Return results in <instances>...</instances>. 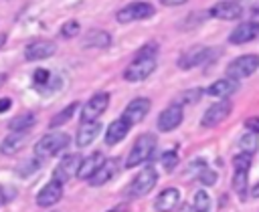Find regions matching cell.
<instances>
[{
  "label": "cell",
  "instance_id": "obj_10",
  "mask_svg": "<svg viewBox=\"0 0 259 212\" xmlns=\"http://www.w3.org/2000/svg\"><path fill=\"white\" fill-rule=\"evenodd\" d=\"M150 105H152L150 99L138 97V99L130 101V105L123 109L121 119H123L125 123H130V125H136V123H140L142 119H146V115L150 113Z\"/></svg>",
  "mask_w": 259,
  "mask_h": 212
},
{
  "label": "cell",
  "instance_id": "obj_2",
  "mask_svg": "<svg viewBox=\"0 0 259 212\" xmlns=\"http://www.w3.org/2000/svg\"><path fill=\"white\" fill-rule=\"evenodd\" d=\"M69 145V135L63 131H53L42 135L36 143H34V155L36 157H51L57 155L59 151H63Z\"/></svg>",
  "mask_w": 259,
  "mask_h": 212
},
{
  "label": "cell",
  "instance_id": "obj_33",
  "mask_svg": "<svg viewBox=\"0 0 259 212\" xmlns=\"http://www.w3.org/2000/svg\"><path fill=\"white\" fill-rule=\"evenodd\" d=\"M178 162V155H176V151H166L164 155H162V164H164V168L170 172L172 168H174V164Z\"/></svg>",
  "mask_w": 259,
  "mask_h": 212
},
{
  "label": "cell",
  "instance_id": "obj_6",
  "mask_svg": "<svg viewBox=\"0 0 259 212\" xmlns=\"http://www.w3.org/2000/svg\"><path fill=\"white\" fill-rule=\"evenodd\" d=\"M257 69H259V55H243V57H237L229 63L227 77L239 81V79L251 77Z\"/></svg>",
  "mask_w": 259,
  "mask_h": 212
},
{
  "label": "cell",
  "instance_id": "obj_25",
  "mask_svg": "<svg viewBox=\"0 0 259 212\" xmlns=\"http://www.w3.org/2000/svg\"><path fill=\"white\" fill-rule=\"evenodd\" d=\"M109 42H111V36L105 30H89L83 38V44L89 48H105L109 46Z\"/></svg>",
  "mask_w": 259,
  "mask_h": 212
},
{
  "label": "cell",
  "instance_id": "obj_21",
  "mask_svg": "<svg viewBox=\"0 0 259 212\" xmlns=\"http://www.w3.org/2000/svg\"><path fill=\"white\" fill-rule=\"evenodd\" d=\"M26 133L28 131H12L6 135V139L0 143V151L4 155H14L26 145Z\"/></svg>",
  "mask_w": 259,
  "mask_h": 212
},
{
  "label": "cell",
  "instance_id": "obj_18",
  "mask_svg": "<svg viewBox=\"0 0 259 212\" xmlns=\"http://www.w3.org/2000/svg\"><path fill=\"white\" fill-rule=\"evenodd\" d=\"M178 204H180V192L176 188H166L158 194V198L154 202V208L158 212H174Z\"/></svg>",
  "mask_w": 259,
  "mask_h": 212
},
{
  "label": "cell",
  "instance_id": "obj_31",
  "mask_svg": "<svg viewBox=\"0 0 259 212\" xmlns=\"http://www.w3.org/2000/svg\"><path fill=\"white\" fill-rule=\"evenodd\" d=\"M79 30H81L79 22H77V20H69V22H65V24H63L61 34H63L65 38H73V36H77V34H79Z\"/></svg>",
  "mask_w": 259,
  "mask_h": 212
},
{
  "label": "cell",
  "instance_id": "obj_34",
  "mask_svg": "<svg viewBox=\"0 0 259 212\" xmlns=\"http://www.w3.org/2000/svg\"><path fill=\"white\" fill-rule=\"evenodd\" d=\"M200 182H202V184H214V182H217V174H214V172H208V170H202Z\"/></svg>",
  "mask_w": 259,
  "mask_h": 212
},
{
  "label": "cell",
  "instance_id": "obj_7",
  "mask_svg": "<svg viewBox=\"0 0 259 212\" xmlns=\"http://www.w3.org/2000/svg\"><path fill=\"white\" fill-rule=\"evenodd\" d=\"M154 12H156L154 6L148 4V2H132V4L119 8L117 14H115V18H117V22L127 24V22H134V20L150 18V16H154Z\"/></svg>",
  "mask_w": 259,
  "mask_h": 212
},
{
  "label": "cell",
  "instance_id": "obj_26",
  "mask_svg": "<svg viewBox=\"0 0 259 212\" xmlns=\"http://www.w3.org/2000/svg\"><path fill=\"white\" fill-rule=\"evenodd\" d=\"M32 125H34V115H32L30 111L16 115V117L8 123L10 131H28V129H32Z\"/></svg>",
  "mask_w": 259,
  "mask_h": 212
},
{
  "label": "cell",
  "instance_id": "obj_40",
  "mask_svg": "<svg viewBox=\"0 0 259 212\" xmlns=\"http://www.w3.org/2000/svg\"><path fill=\"white\" fill-rule=\"evenodd\" d=\"M4 81H6V75H2V73H0V85H2Z\"/></svg>",
  "mask_w": 259,
  "mask_h": 212
},
{
  "label": "cell",
  "instance_id": "obj_12",
  "mask_svg": "<svg viewBox=\"0 0 259 212\" xmlns=\"http://www.w3.org/2000/svg\"><path fill=\"white\" fill-rule=\"evenodd\" d=\"M208 12L219 20H237L243 16V6L237 0H221Z\"/></svg>",
  "mask_w": 259,
  "mask_h": 212
},
{
  "label": "cell",
  "instance_id": "obj_27",
  "mask_svg": "<svg viewBox=\"0 0 259 212\" xmlns=\"http://www.w3.org/2000/svg\"><path fill=\"white\" fill-rule=\"evenodd\" d=\"M239 147L243 149V153H249V155L257 153V149H259V137H257V133L255 131H249V133L241 135L239 137Z\"/></svg>",
  "mask_w": 259,
  "mask_h": 212
},
{
  "label": "cell",
  "instance_id": "obj_20",
  "mask_svg": "<svg viewBox=\"0 0 259 212\" xmlns=\"http://www.w3.org/2000/svg\"><path fill=\"white\" fill-rule=\"evenodd\" d=\"M99 131H101V123H99V121H83L81 127L77 129V139H75V143H77L79 147H87V145L99 135Z\"/></svg>",
  "mask_w": 259,
  "mask_h": 212
},
{
  "label": "cell",
  "instance_id": "obj_9",
  "mask_svg": "<svg viewBox=\"0 0 259 212\" xmlns=\"http://www.w3.org/2000/svg\"><path fill=\"white\" fill-rule=\"evenodd\" d=\"M81 160H83V157H81L79 153H67V155L57 164V168H55V172H53V180H57V182H61V184H65L67 180H71V178L77 174Z\"/></svg>",
  "mask_w": 259,
  "mask_h": 212
},
{
  "label": "cell",
  "instance_id": "obj_15",
  "mask_svg": "<svg viewBox=\"0 0 259 212\" xmlns=\"http://www.w3.org/2000/svg\"><path fill=\"white\" fill-rule=\"evenodd\" d=\"M257 36H259V22L249 20V22H243V24L233 28V32L229 34V42L231 44H243V42L255 40Z\"/></svg>",
  "mask_w": 259,
  "mask_h": 212
},
{
  "label": "cell",
  "instance_id": "obj_17",
  "mask_svg": "<svg viewBox=\"0 0 259 212\" xmlns=\"http://www.w3.org/2000/svg\"><path fill=\"white\" fill-rule=\"evenodd\" d=\"M115 172H117V160H103V164L93 172V176L87 180L93 188H97V186H103V184H107L113 176H115Z\"/></svg>",
  "mask_w": 259,
  "mask_h": 212
},
{
  "label": "cell",
  "instance_id": "obj_23",
  "mask_svg": "<svg viewBox=\"0 0 259 212\" xmlns=\"http://www.w3.org/2000/svg\"><path fill=\"white\" fill-rule=\"evenodd\" d=\"M130 123H125L121 117L119 119H115L113 123H109V127H107V131H105V143L107 145H113V143H119L125 135H127V131H130Z\"/></svg>",
  "mask_w": 259,
  "mask_h": 212
},
{
  "label": "cell",
  "instance_id": "obj_32",
  "mask_svg": "<svg viewBox=\"0 0 259 212\" xmlns=\"http://www.w3.org/2000/svg\"><path fill=\"white\" fill-rule=\"evenodd\" d=\"M51 79H53V75H51L47 69H36V71H34V77H32V81H34L36 87H45V85H49Z\"/></svg>",
  "mask_w": 259,
  "mask_h": 212
},
{
  "label": "cell",
  "instance_id": "obj_11",
  "mask_svg": "<svg viewBox=\"0 0 259 212\" xmlns=\"http://www.w3.org/2000/svg\"><path fill=\"white\" fill-rule=\"evenodd\" d=\"M231 111H233V105H231V101H227V99H223V101H219V103H214V105H210L206 111H204V115H202V127H212V125H219V123H223L229 115H231Z\"/></svg>",
  "mask_w": 259,
  "mask_h": 212
},
{
  "label": "cell",
  "instance_id": "obj_37",
  "mask_svg": "<svg viewBox=\"0 0 259 212\" xmlns=\"http://www.w3.org/2000/svg\"><path fill=\"white\" fill-rule=\"evenodd\" d=\"M164 6H180V4H184V2H188V0H160Z\"/></svg>",
  "mask_w": 259,
  "mask_h": 212
},
{
  "label": "cell",
  "instance_id": "obj_29",
  "mask_svg": "<svg viewBox=\"0 0 259 212\" xmlns=\"http://www.w3.org/2000/svg\"><path fill=\"white\" fill-rule=\"evenodd\" d=\"M192 210L196 212H210V196L204 190H198L192 198Z\"/></svg>",
  "mask_w": 259,
  "mask_h": 212
},
{
  "label": "cell",
  "instance_id": "obj_1",
  "mask_svg": "<svg viewBox=\"0 0 259 212\" xmlns=\"http://www.w3.org/2000/svg\"><path fill=\"white\" fill-rule=\"evenodd\" d=\"M154 71H156V57H152V55H136V59L125 67L123 79L130 81V83H138V81L148 79Z\"/></svg>",
  "mask_w": 259,
  "mask_h": 212
},
{
  "label": "cell",
  "instance_id": "obj_4",
  "mask_svg": "<svg viewBox=\"0 0 259 212\" xmlns=\"http://www.w3.org/2000/svg\"><path fill=\"white\" fill-rule=\"evenodd\" d=\"M233 168H235V174H233V190L237 192L239 198H245V192H247V180H249V168H251V155L249 153H239L233 157Z\"/></svg>",
  "mask_w": 259,
  "mask_h": 212
},
{
  "label": "cell",
  "instance_id": "obj_8",
  "mask_svg": "<svg viewBox=\"0 0 259 212\" xmlns=\"http://www.w3.org/2000/svg\"><path fill=\"white\" fill-rule=\"evenodd\" d=\"M109 105V93L101 91V93H95L81 109V121H97V117H101L105 113Z\"/></svg>",
  "mask_w": 259,
  "mask_h": 212
},
{
  "label": "cell",
  "instance_id": "obj_41",
  "mask_svg": "<svg viewBox=\"0 0 259 212\" xmlns=\"http://www.w3.org/2000/svg\"><path fill=\"white\" fill-rule=\"evenodd\" d=\"M192 212H196V210H192Z\"/></svg>",
  "mask_w": 259,
  "mask_h": 212
},
{
  "label": "cell",
  "instance_id": "obj_36",
  "mask_svg": "<svg viewBox=\"0 0 259 212\" xmlns=\"http://www.w3.org/2000/svg\"><path fill=\"white\" fill-rule=\"evenodd\" d=\"M10 105H12V101H10V97H0V113H4V111H8V109H10Z\"/></svg>",
  "mask_w": 259,
  "mask_h": 212
},
{
  "label": "cell",
  "instance_id": "obj_19",
  "mask_svg": "<svg viewBox=\"0 0 259 212\" xmlns=\"http://www.w3.org/2000/svg\"><path fill=\"white\" fill-rule=\"evenodd\" d=\"M237 89H239V81H235V79H231V77H225V79L214 81V83L206 89V93H208L210 97H217V99H227V97H231L233 93H237Z\"/></svg>",
  "mask_w": 259,
  "mask_h": 212
},
{
  "label": "cell",
  "instance_id": "obj_28",
  "mask_svg": "<svg viewBox=\"0 0 259 212\" xmlns=\"http://www.w3.org/2000/svg\"><path fill=\"white\" fill-rule=\"evenodd\" d=\"M77 107H79L77 103H71V105H67V107H65L63 111H59V113H57V115H55V117L51 119V123H49V125H51V127L55 129V127H59V125L67 123V121H69V119L73 117V113H75V109H77Z\"/></svg>",
  "mask_w": 259,
  "mask_h": 212
},
{
  "label": "cell",
  "instance_id": "obj_13",
  "mask_svg": "<svg viewBox=\"0 0 259 212\" xmlns=\"http://www.w3.org/2000/svg\"><path fill=\"white\" fill-rule=\"evenodd\" d=\"M57 52V44L53 40H32L24 48L26 61H42Z\"/></svg>",
  "mask_w": 259,
  "mask_h": 212
},
{
  "label": "cell",
  "instance_id": "obj_22",
  "mask_svg": "<svg viewBox=\"0 0 259 212\" xmlns=\"http://www.w3.org/2000/svg\"><path fill=\"white\" fill-rule=\"evenodd\" d=\"M103 160H105V157H103V153H99V151H95V153H91V155L83 157L75 176H77V178H81V180H89V178L93 176V172L103 164Z\"/></svg>",
  "mask_w": 259,
  "mask_h": 212
},
{
  "label": "cell",
  "instance_id": "obj_5",
  "mask_svg": "<svg viewBox=\"0 0 259 212\" xmlns=\"http://www.w3.org/2000/svg\"><path fill=\"white\" fill-rule=\"evenodd\" d=\"M156 182H158V172H156L152 166H148V168H144L142 172H138V176L130 182V186H127V196H132V198H142V196H146L148 192H152V188L156 186Z\"/></svg>",
  "mask_w": 259,
  "mask_h": 212
},
{
  "label": "cell",
  "instance_id": "obj_16",
  "mask_svg": "<svg viewBox=\"0 0 259 212\" xmlns=\"http://www.w3.org/2000/svg\"><path fill=\"white\" fill-rule=\"evenodd\" d=\"M182 119H184L182 107L180 105H170L158 115V129L160 131H172L182 123Z\"/></svg>",
  "mask_w": 259,
  "mask_h": 212
},
{
  "label": "cell",
  "instance_id": "obj_39",
  "mask_svg": "<svg viewBox=\"0 0 259 212\" xmlns=\"http://www.w3.org/2000/svg\"><path fill=\"white\" fill-rule=\"evenodd\" d=\"M4 40H6V34H4V32H0V48H2V44H4Z\"/></svg>",
  "mask_w": 259,
  "mask_h": 212
},
{
  "label": "cell",
  "instance_id": "obj_30",
  "mask_svg": "<svg viewBox=\"0 0 259 212\" xmlns=\"http://www.w3.org/2000/svg\"><path fill=\"white\" fill-rule=\"evenodd\" d=\"M200 95H202L200 89H188V91H184V93L178 97V105L182 107V105H188V103H196V101L200 99Z\"/></svg>",
  "mask_w": 259,
  "mask_h": 212
},
{
  "label": "cell",
  "instance_id": "obj_24",
  "mask_svg": "<svg viewBox=\"0 0 259 212\" xmlns=\"http://www.w3.org/2000/svg\"><path fill=\"white\" fill-rule=\"evenodd\" d=\"M206 55H208V48H204V46L190 48L188 52L182 55V59L178 61V65H180V69H192V67L200 65L202 61H206Z\"/></svg>",
  "mask_w": 259,
  "mask_h": 212
},
{
  "label": "cell",
  "instance_id": "obj_35",
  "mask_svg": "<svg viewBox=\"0 0 259 212\" xmlns=\"http://www.w3.org/2000/svg\"><path fill=\"white\" fill-rule=\"evenodd\" d=\"M247 129L249 131H259V117H251V119H247Z\"/></svg>",
  "mask_w": 259,
  "mask_h": 212
},
{
  "label": "cell",
  "instance_id": "obj_14",
  "mask_svg": "<svg viewBox=\"0 0 259 212\" xmlns=\"http://www.w3.org/2000/svg\"><path fill=\"white\" fill-rule=\"evenodd\" d=\"M63 198V184L57 180H51L49 184H45L40 188V192L36 194V204L40 208H49L53 204H57Z\"/></svg>",
  "mask_w": 259,
  "mask_h": 212
},
{
  "label": "cell",
  "instance_id": "obj_3",
  "mask_svg": "<svg viewBox=\"0 0 259 212\" xmlns=\"http://www.w3.org/2000/svg\"><path fill=\"white\" fill-rule=\"evenodd\" d=\"M154 147H156V137H154L152 133H142V135L136 139V143H134V147L130 149V153H127L125 168H136V166L144 164V162L152 155Z\"/></svg>",
  "mask_w": 259,
  "mask_h": 212
},
{
  "label": "cell",
  "instance_id": "obj_38",
  "mask_svg": "<svg viewBox=\"0 0 259 212\" xmlns=\"http://www.w3.org/2000/svg\"><path fill=\"white\" fill-rule=\"evenodd\" d=\"M251 194H253V198H259V184L253 188V192H251Z\"/></svg>",
  "mask_w": 259,
  "mask_h": 212
}]
</instances>
